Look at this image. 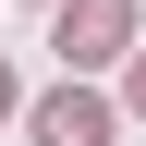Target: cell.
I'll return each mask as SVG.
<instances>
[{
    "instance_id": "3957f363",
    "label": "cell",
    "mask_w": 146,
    "mask_h": 146,
    "mask_svg": "<svg viewBox=\"0 0 146 146\" xmlns=\"http://www.w3.org/2000/svg\"><path fill=\"white\" fill-rule=\"evenodd\" d=\"M0 110H12V73H0Z\"/></svg>"
},
{
    "instance_id": "277c9868",
    "label": "cell",
    "mask_w": 146,
    "mask_h": 146,
    "mask_svg": "<svg viewBox=\"0 0 146 146\" xmlns=\"http://www.w3.org/2000/svg\"><path fill=\"white\" fill-rule=\"evenodd\" d=\"M134 110H146V73H134Z\"/></svg>"
},
{
    "instance_id": "7a4b0ae2",
    "label": "cell",
    "mask_w": 146,
    "mask_h": 146,
    "mask_svg": "<svg viewBox=\"0 0 146 146\" xmlns=\"http://www.w3.org/2000/svg\"><path fill=\"white\" fill-rule=\"evenodd\" d=\"M122 49V0H73L61 12V61H110Z\"/></svg>"
},
{
    "instance_id": "6da1fadb",
    "label": "cell",
    "mask_w": 146,
    "mask_h": 146,
    "mask_svg": "<svg viewBox=\"0 0 146 146\" xmlns=\"http://www.w3.org/2000/svg\"><path fill=\"white\" fill-rule=\"evenodd\" d=\"M36 146H110V110L85 85H61V98H36Z\"/></svg>"
}]
</instances>
